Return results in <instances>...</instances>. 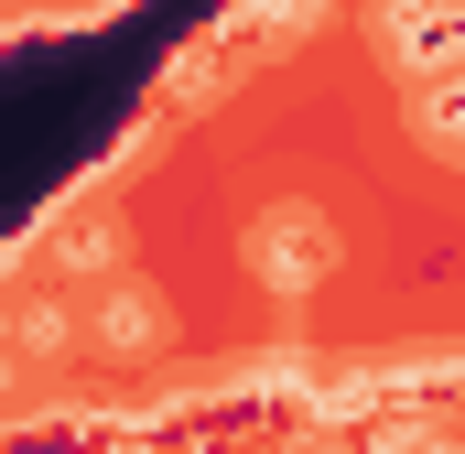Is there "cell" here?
Instances as JSON below:
<instances>
[{"label":"cell","instance_id":"cell-2","mask_svg":"<svg viewBox=\"0 0 465 454\" xmlns=\"http://www.w3.org/2000/svg\"><path fill=\"white\" fill-rule=\"evenodd\" d=\"M379 44L411 76H455L465 65V0H379Z\"/></svg>","mask_w":465,"mask_h":454},{"label":"cell","instance_id":"cell-3","mask_svg":"<svg viewBox=\"0 0 465 454\" xmlns=\"http://www.w3.org/2000/svg\"><path fill=\"white\" fill-rule=\"evenodd\" d=\"M152 336H163V303L119 281L109 303H98V346H119V357H141V346H152Z\"/></svg>","mask_w":465,"mask_h":454},{"label":"cell","instance_id":"cell-1","mask_svg":"<svg viewBox=\"0 0 465 454\" xmlns=\"http://www.w3.org/2000/svg\"><path fill=\"white\" fill-rule=\"evenodd\" d=\"M249 260H260V281H271V292H314V281H325V260H336V227L314 217V206H271V217L249 227Z\"/></svg>","mask_w":465,"mask_h":454},{"label":"cell","instance_id":"cell-4","mask_svg":"<svg viewBox=\"0 0 465 454\" xmlns=\"http://www.w3.org/2000/svg\"><path fill=\"white\" fill-rule=\"evenodd\" d=\"M422 141H433L444 163H465V65L433 87V98H422Z\"/></svg>","mask_w":465,"mask_h":454}]
</instances>
